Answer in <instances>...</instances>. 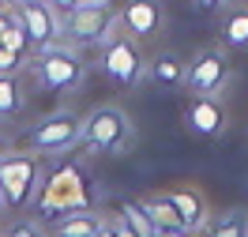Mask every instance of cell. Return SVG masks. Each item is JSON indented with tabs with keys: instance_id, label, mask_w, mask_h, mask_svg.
Returning <instances> with one entry per match:
<instances>
[{
	"instance_id": "19",
	"label": "cell",
	"mask_w": 248,
	"mask_h": 237,
	"mask_svg": "<svg viewBox=\"0 0 248 237\" xmlns=\"http://www.w3.org/2000/svg\"><path fill=\"white\" fill-rule=\"evenodd\" d=\"M19 110V83L12 76H0V117Z\"/></svg>"
},
{
	"instance_id": "5",
	"label": "cell",
	"mask_w": 248,
	"mask_h": 237,
	"mask_svg": "<svg viewBox=\"0 0 248 237\" xmlns=\"http://www.w3.org/2000/svg\"><path fill=\"white\" fill-rule=\"evenodd\" d=\"M79 140H83V121L76 113H53L42 125H34V132H31V147L42 151V155H61Z\"/></svg>"
},
{
	"instance_id": "29",
	"label": "cell",
	"mask_w": 248,
	"mask_h": 237,
	"mask_svg": "<svg viewBox=\"0 0 248 237\" xmlns=\"http://www.w3.org/2000/svg\"><path fill=\"white\" fill-rule=\"evenodd\" d=\"M8 4H23V0H0V8H8Z\"/></svg>"
},
{
	"instance_id": "11",
	"label": "cell",
	"mask_w": 248,
	"mask_h": 237,
	"mask_svg": "<svg viewBox=\"0 0 248 237\" xmlns=\"http://www.w3.org/2000/svg\"><path fill=\"white\" fill-rule=\"evenodd\" d=\"M162 196H166L170 207L177 211V219H181V226H185V234L207 226V207H203V196L196 189H170V192H162Z\"/></svg>"
},
{
	"instance_id": "15",
	"label": "cell",
	"mask_w": 248,
	"mask_h": 237,
	"mask_svg": "<svg viewBox=\"0 0 248 237\" xmlns=\"http://www.w3.org/2000/svg\"><path fill=\"white\" fill-rule=\"evenodd\" d=\"M151 76H155L158 83H166V87H177V83H185V64L177 61L173 53H162V57H155V64H151Z\"/></svg>"
},
{
	"instance_id": "13",
	"label": "cell",
	"mask_w": 248,
	"mask_h": 237,
	"mask_svg": "<svg viewBox=\"0 0 248 237\" xmlns=\"http://www.w3.org/2000/svg\"><path fill=\"white\" fill-rule=\"evenodd\" d=\"M136 204H140V211L147 215V222H151L155 230H185L166 196H143V200H136Z\"/></svg>"
},
{
	"instance_id": "23",
	"label": "cell",
	"mask_w": 248,
	"mask_h": 237,
	"mask_svg": "<svg viewBox=\"0 0 248 237\" xmlns=\"http://www.w3.org/2000/svg\"><path fill=\"white\" fill-rule=\"evenodd\" d=\"M94 237H117V226H113V222H102V230H98Z\"/></svg>"
},
{
	"instance_id": "12",
	"label": "cell",
	"mask_w": 248,
	"mask_h": 237,
	"mask_svg": "<svg viewBox=\"0 0 248 237\" xmlns=\"http://www.w3.org/2000/svg\"><path fill=\"white\" fill-rule=\"evenodd\" d=\"M188 128L200 136H218L226 128V110L218 106V98H196L188 106Z\"/></svg>"
},
{
	"instance_id": "2",
	"label": "cell",
	"mask_w": 248,
	"mask_h": 237,
	"mask_svg": "<svg viewBox=\"0 0 248 237\" xmlns=\"http://www.w3.org/2000/svg\"><path fill=\"white\" fill-rule=\"evenodd\" d=\"M113 27H117V16L109 12V4H94V8L83 4L61 19V34L72 46H106Z\"/></svg>"
},
{
	"instance_id": "22",
	"label": "cell",
	"mask_w": 248,
	"mask_h": 237,
	"mask_svg": "<svg viewBox=\"0 0 248 237\" xmlns=\"http://www.w3.org/2000/svg\"><path fill=\"white\" fill-rule=\"evenodd\" d=\"M19 61H23V57H16V53H8V49L0 46V76H12L19 68Z\"/></svg>"
},
{
	"instance_id": "16",
	"label": "cell",
	"mask_w": 248,
	"mask_h": 237,
	"mask_svg": "<svg viewBox=\"0 0 248 237\" xmlns=\"http://www.w3.org/2000/svg\"><path fill=\"white\" fill-rule=\"evenodd\" d=\"M124 226V230H132L136 237H155V226L147 222V215L140 211V204L136 200H128V204H121V219H117Z\"/></svg>"
},
{
	"instance_id": "30",
	"label": "cell",
	"mask_w": 248,
	"mask_h": 237,
	"mask_svg": "<svg viewBox=\"0 0 248 237\" xmlns=\"http://www.w3.org/2000/svg\"><path fill=\"white\" fill-rule=\"evenodd\" d=\"M0 215H4V196H0Z\"/></svg>"
},
{
	"instance_id": "17",
	"label": "cell",
	"mask_w": 248,
	"mask_h": 237,
	"mask_svg": "<svg viewBox=\"0 0 248 237\" xmlns=\"http://www.w3.org/2000/svg\"><path fill=\"white\" fill-rule=\"evenodd\" d=\"M222 38H226L233 49H248V8H237V12L226 19Z\"/></svg>"
},
{
	"instance_id": "28",
	"label": "cell",
	"mask_w": 248,
	"mask_h": 237,
	"mask_svg": "<svg viewBox=\"0 0 248 237\" xmlns=\"http://www.w3.org/2000/svg\"><path fill=\"white\" fill-rule=\"evenodd\" d=\"M4 151H8V140H4V136H0V158H4Z\"/></svg>"
},
{
	"instance_id": "8",
	"label": "cell",
	"mask_w": 248,
	"mask_h": 237,
	"mask_svg": "<svg viewBox=\"0 0 248 237\" xmlns=\"http://www.w3.org/2000/svg\"><path fill=\"white\" fill-rule=\"evenodd\" d=\"M38 76L49 91H76L83 83V64L72 49H46L38 57Z\"/></svg>"
},
{
	"instance_id": "18",
	"label": "cell",
	"mask_w": 248,
	"mask_h": 237,
	"mask_svg": "<svg viewBox=\"0 0 248 237\" xmlns=\"http://www.w3.org/2000/svg\"><path fill=\"white\" fill-rule=\"evenodd\" d=\"M211 237H248V215L245 211H226V215L215 222Z\"/></svg>"
},
{
	"instance_id": "24",
	"label": "cell",
	"mask_w": 248,
	"mask_h": 237,
	"mask_svg": "<svg viewBox=\"0 0 248 237\" xmlns=\"http://www.w3.org/2000/svg\"><path fill=\"white\" fill-rule=\"evenodd\" d=\"M12 31V16H0V46H4V34Z\"/></svg>"
},
{
	"instance_id": "27",
	"label": "cell",
	"mask_w": 248,
	"mask_h": 237,
	"mask_svg": "<svg viewBox=\"0 0 248 237\" xmlns=\"http://www.w3.org/2000/svg\"><path fill=\"white\" fill-rule=\"evenodd\" d=\"M79 4H87V8H94V4H109V0H79Z\"/></svg>"
},
{
	"instance_id": "4",
	"label": "cell",
	"mask_w": 248,
	"mask_h": 237,
	"mask_svg": "<svg viewBox=\"0 0 248 237\" xmlns=\"http://www.w3.org/2000/svg\"><path fill=\"white\" fill-rule=\"evenodd\" d=\"M42 211L46 215H76L87 211V192H83V177L76 166H64L49 177L46 196H42Z\"/></svg>"
},
{
	"instance_id": "3",
	"label": "cell",
	"mask_w": 248,
	"mask_h": 237,
	"mask_svg": "<svg viewBox=\"0 0 248 237\" xmlns=\"http://www.w3.org/2000/svg\"><path fill=\"white\" fill-rule=\"evenodd\" d=\"M23 38L31 42V53H46V49H57V38H61V19L46 8V0H23L12 16Z\"/></svg>"
},
{
	"instance_id": "21",
	"label": "cell",
	"mask_w": 248,
	"mask_h": 237,
	"mask_svg": "<svg viewBox=\"0 0 248 237\" xmlns=\"http://www.w3.org/2000/svg\"><path fill=\"white\" fill-rule=\"evenodd\" d=\"M4 237H46V234H42L34 222H16V226H12V230H8Z\"/></svg>"
},
{
	"instance_id": "1",
	"label": "cell",
	"mask_w": 248,
	"mask_h": 237,
	"mask_svg": "<svg viewBox=\"0 0 248 237\" xmlns=\"http://www.w3.org/2000/svg\"><path fill=\"white\" fill-rule=\"evenodd\" d=\"M132 136H136L132 117L117 106H102L83 121V140L91 143V151L102 155H121L124 147H132Z\"/></svg>"
},
{
	"instance_id": "9",
	"label": "cell",
	"mask_w": 248,
	"mask_h": 237,
	"mask_svg": "<svg viewBox=\"0 0 248 237\" xmlns=\"http://www.w3.org/2000/svg\"><path fill=\"white\" fill-rule=\"evenodd\" d=\"M226 79H230V61L222 57V53H203L200 61H192L185 68V83L196 91L200 98H215L222 87H226Z\"/></svg>"
},
{
	"instance_id": "7",
	"label": "cell",
	"mask_w": 248,
	"mask_h": 237,
	"mask_svg": "<svg viewBox=\"0 0 248 237\" xmlns=\"http://www.w3.org/2000/svg\"><path fill=\"white\" fill-rule=\"evenodd\" d=\"M102 72L121 87H132L143 76V57L132 38H109L102 49Z\"/></svg>"
},
{
	"instance_id": "14",
	"label": "cell",
	"mask_w": 248,
	"mask_h": 237,
	"mask_svg": "<svg viewBox=\"0 0 248 237\" xmlns=\"http://www.w3.org/2000/svg\"><path fill=\"white\" fill-rule=\"evenodd\" d=\"M102 222L94 211H76V215H61V222H57V230H53V237H94L98 230H102Z\"/></svg>"
},
{
	"instance_id": "26",
	"label": "cell",
	"mask_w": 248,
	"mask_h": 237,
	"mask_svg": "<svg viewBox=\"0 0 248 237\" xmlns=\"http://www.w3.org/2000/svg\"><path fill=\"white\" fill-rule=\"evenodd\" d=\"M226 0H200V8H207V12H215V8H222Z\"/></svg>"
},
{
	"instance_id": "25",
	"label": "cell",
	"mask_w": 248,
	"mask_h": 237,
	"mask_svg": "<svg viewBox=\"0 0 248 237\" xmlns=\"http://www.w3.org/2000/svg\"><path fill=\"white\" fill-rule=\"evenodd\" d=\"M155 237H188L185 230H155Z\"/></svg>"
},
{
	"instance_id": "10",
	"label": "cell",
	"mask_w": 248,
	"mask_h": 237,
	"mask_svg": "<svg viewBox=\"0 0 248 237\" xmlns=\"http://www.w3.org/2000/svg\"><path fill=\"white\" fill-rule=\"evenodd\" d=\"M121 19L132 38H155L162 31V4L158 0H128Z\"/></svg>"
},
{
	"instance_id": "6",
	"label": "cell",
	"mask_w": 248,
	"mask_h": 237,
	"mask_svg": "<svg viewBox=\"0 0 248 237\" xmlns=\"http://www.w3.org/2000/svg\"><path fill=\"white\" fill-rule=\"evenodd\" d=\"M34 181H38V162H31L23 155L0 158V196H4V207H23L31 200Z\"/></svg>"
},
{
	"instance_id": "20",
	"label": "cell",
	"mask_w": 248,
	"mask_h": 237,
	"mask_svg": "<svg viewBox=\"0 0 248 237\" xmlns=\"http://www.w3.org/2000/svg\"><path fill=\"white\" fill-rule=\"evenodd\" d=\"M46 8H49L57 19H64V16H72L76 8H83V4H79V0H46Z\"/></svg>"
}]
</instances>
